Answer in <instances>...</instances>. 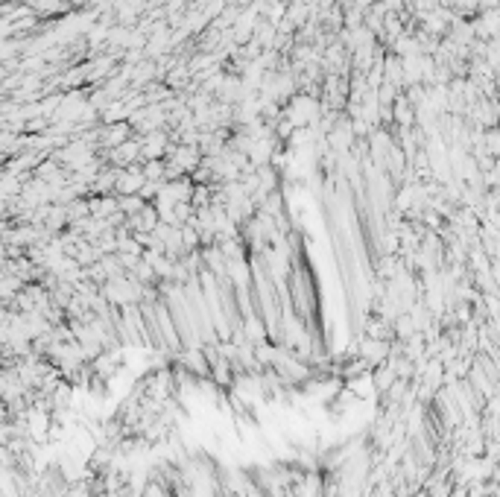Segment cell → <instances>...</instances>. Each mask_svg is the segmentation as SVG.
<instances>
[{
    "instance_id": "cell-1",
    "label": "cell",
    "mask_w": 500,
    "mask_h": 497,
    "mask_svg": "<svg viewBox=\"0 0 500 497\" xmlns=\"http://www.w3.org/2000/svg\"><path fill=\"white\" fill-rule=\"evenodd\" d=\"M316 117H319V106H316L313 97H295L293 103H290V109H287V121L293 126H298V129L313 123Z\"/></svg>"
}]
</instances>
